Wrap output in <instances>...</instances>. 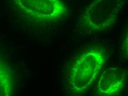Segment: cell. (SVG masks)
Masks as SVG:
<instances>
[{
    "label": "cell",
    "mask_w": 128,
    "mask_h": 96,
    "mask_svg": "<svg viewBox=\"0 0 128 96\" xmlns=\"http://www.w3.org/2000/svg\"><path fill=\"white\" fill-rule=\"evenodd\" d=\"M105 48L92 46L80 52L68 69L69 88L74 95H82L90 87L106 61Z\"/></svg>",
    "instance_id": "obj_1"
},
{
    "label": "cell",
    "mask_w": 128,
    "mask_h": 96,
    "mask_svg": "<svg viewBox=\"0 0 128 96\" xmlns=\"http://www.w3.org/2000/svg\"><path fill=\"white\" fill-rule=\"evenodd\" d=\"M16 5L25 14L41 21H55L68 12L60 0H14Z\"/></svg>",
    "instance_id": "obj_3"
},
{
    "label": "cell",
    "mask_w": 128,
    "mask_h": 96,
    "mask_svg": "<svg viewBox=\"0 0 128 96\" xmlns=\"http://www.w3.org/2000/svg\"><path fill=\"white\" fill-rule=\"evenodd\" d=\"M126 72L120 68L110 67L104 70L100 76L97 92L101 96L118 95L126 83Z\"/></svg>",
    "instance_id": "obj_4"
},
{
    "label": "cell",
    "mask_w": 128,
    "mask_h": 96,
    "mask_svg": "<svg viewBox=\"0 0 128 96\" xmlns=\"http://www.w3.org/2000/svg\"><path fill=\"white\" fill-rule=\"evenodd\" d=\"M126 0H92L80 18L78 27L84 33H100L111 29L115 25Z\"/></svg>",
    "instance_id": "obj_2"
}]
</instances>
